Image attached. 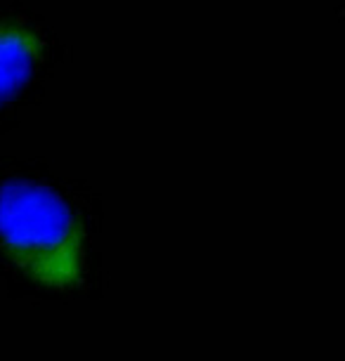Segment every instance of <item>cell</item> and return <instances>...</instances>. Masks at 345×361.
Instances as JSON below:
<instances>
[{
	"label": "cell",
	"mask_w": 345,
	"mask_h": 361,
	"mask_svg": "<svg viewBox=\"0 0 345 361\" xmlns=\"http://www.w3.org/2000/svg\"><path fill=\"white\" fill-rule=\"evenodd\" d=\"M0 248L43 286L71 288L80 281V227L62 196L45 185L10 180L0 187Z\"/></svg>",
	"instance_id": "6da1fadb"
},
{
	"label": "cell",
	"mask_w": 345,
	"mask_h": 361,
	"mask_svg": "<svg viewBox=\"0 0 345 361\" xmlns=\"http://www.w3.org/2000/svg\"><path fill=\"white\" fill-rule=\"evenodd\" d=\"M43 40L17 22H0V104L17 94L38 69Z\"/></svg>",
	"instance_id": "7a4b0ae2"
}]
</instances>
